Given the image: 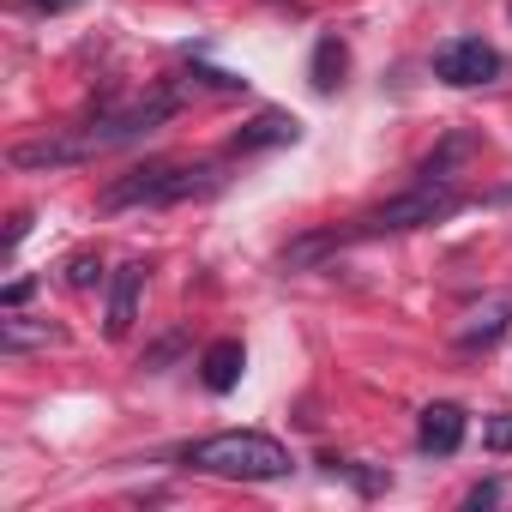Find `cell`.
<instances>
[{
    "label": "cell",
    "mask_w": 512,
    "mask_h": 512,
    "mask_svg": "<svg viewBox=\"0 0 512 512\" xmlns=\"http://www.w3.org/2000/svg\"><path fill=\"white\" fill-rule=\"evenodd\" d=\"M187 464L205 470V476H229V482H278L290 476V446L272 440V434H253V428H229V434H211V440H193L187 446Z\"/></svg>",
    "instance_id": "1"
},
{
    "label": "cell",
    "mask_w": 512,
    "mask_h": 512,
    "mask_svg": "<svg viewBox=\"0 0 512 512\" xmlns=\"http://www.w3.org/2000/svg\"><path fill=\"white\" fill-rule=\"evenodd\" d=\"M217 169L211 163H145V169H127L121 181L103 187V211H133V205H181V199H205L217 193Z\"/></svg>",
    "instance_id": "2"
},
{
    "label": "cell",
    "mask_w": 512,
    "mask_h": 512,
    "mask_svg": "<svg viewBox=\"0 0 512 512\" xmlns=\"http://www.w3.org/2000/svg\"><path fill=\"white\" fill-rule=\"evenodd\" d=\"M458 205H464V199L452 193V181H416L410 193H398V199L374 205L368 217H356L344 235H350V247H356V241H380V235H410V229H422V223L452 217Z\"/></svg>",
    "instance_id": "3"
},
{
    "label": "cell",
    "mask_w": 512,
    "mask_h": 512,
    "mask_svg": "<svg viewBox=\"0 0 512 512\" xmlns=\"http://www.w3.org/2000/svg\"><path fill=\"white\" fill-rule=\"evenodd\" d=\"M175 115V91H157V97H139V103H127V109H109V115H97L91 127H79L85 139H91V151H115V145H133V139H145L151 127H163Z\"/></svg>",
    "instance_id": "4"
},
{
    "label": "cell",
    "mask_w": 512,
    "mask_h": 512,
    "mask_svg": "<svg viewBox=\"0 0 512 512\" xmlns=\"http://www.w3.org/2000/svg\"><path fill=\"white\" fill-rule=\"evenodd\" d=\"M434 79L440 85H458V91L488 85V79H500V49L482 43V37H452V43L434 49Z\"/></svg>",
    "instance_id": "5"
},
{
    "label": "cell",
    "mask_w": 512,
    "mask_h": 512,
    "mask_svg": "<svg viewBox=\"0 0 512 512\" xmlns=\"http://www.w3.org/2000/svg\"><path fill=\"white\" fill-rule=\"evenodd\" d=\"M97 151H91V139L85 133H43V139H25V145H13L7 151V163L19 169V175H49V169H79V163H91Z\"/></svg>",
    "instance_id": "6"
},
{
    "label": "cell",
    "mask_w": 512,
    "mask_h": 512,
    "mask_svg": "<svg viewBox=\"0 0 512 512\" xmlns=\"http://www.w3.org/2000/svg\"><path fill=\"white\" fill-rule=\"evenodd\" d=\"M139 296H145V266H139V260L115 266V278H109V320H103L109 338H127V332H133V320H139Z\"/></svg>",
    "instance_id": "7"
},
{
    "label": "cell",
    "mask_w": 512,
    "mask_h": 512,
    "mask_svg": "<svg viewBox=\"0 0 512 512\" xmlns=\"http://www.w3.org/2000/svg\"><path fill=\"white\" fill-rule=\"evenodd\" d=\"M416 446H422L428 458H452V452L464 446V410H458V404H428V410L416 416Z\"/></svg>",
    "instance_id": "8"
},
{
    "label": "cell",
    "mask_w": 512,
    "mask_h": 512,
    "mask_svg": "<svg viewBox=\"0 0 512 512\" xmlns=\"http://www.w3.org/2000/svg\"><path fill=\"white\" fill-rule=\"evenodd\" d=\"M302 139V121L296 115H278V109H266V115H253L235 139H229V151L235 157H253V151H272V145H296Z\"/></svg>",
    "instance_id": "9"
},
{
    "label": "cell",
    "mask_w": 512,
    "mask_h": 512,
    "mask_svg": "<svg viewBox=\"0 0 512 512\" xmlns=\"http://www.w3.org/2000/svg\"><path fill=\"white\" fill-rule=\"evenodd\" d=\"M506 332H512V296H494L458 326V350H494Z\"/></svg>",
    "instance_id": "10"
},
{
    "label": "cell",
    "mask_w": 512,
    "mask_h": 512,
    "mask_svg": "<svg viewBox=\"0 0 512 512\" xmlns=\"http://www.w3.org/2000/svg\"><path fill=\"white\" fill-rule=\"evenodd\" d=\"M241 368H247V350H241V338H217V344L199 356V380H205V392H235Z\"/></svg>",
    "instance_id": "11"
},
{
    "label": "cell",
    "mask_w": 512,
    "mask_h": 512,
    "mask_svg": "<svg viewBox=\"0 0 512 512\" xmlns=\"http://www.w3.org/2000/svg\"><path fill=\"white\" fill-rule=\"evenodd\" d=\"M344 247H350L344 229H308V235H296L284 247V272H314L320 260H332V253H344Z\"/></svg>",
    "instance_id": "12"
},
{
    "label": "cell",
    "mask_w": 512,
    "mask_h": 512,
    "mask_svg": "<svg viewBox=\"0 0 512 512\" xmlns=\"http://www.w3.org/2000/svg\"><path fill=\"white\" fill-rule=\"evenodd\" d=\"M61 344V326L49 320H31V314H13V320H0V350L7 356H25V350H49Z\"/></svg>",
    "instance_id": "13"
},
{
    "label": "cell",
    "mask_w": 512,
    "mask_h": 512,
    "mask_svg": "<svg viewBox=\"0 0 512 512\" xmlns=\"http://www.w3.org/2000/svg\"><path fill=\"white\" fill-rule=\"evenodd\" d=\"M470 151H476V133H446V139H440V151H428V157H422V175H416V181H452V169H458Z\"/></svg>",
    "instance_id": "14"
},
{
    "label": "cell",
    "mask_w": 512,
    "mask_h": 512,
    "mask_svg": "<svg viewBox=\"0 0 512 512\" xmlns=\"http://www.w3.org/2000/svg\"><path fill=\"white\" fill-rule=\"evenodd\" d=\"M344 67H350V49H344L338 37H320V43H314V67H308L314 91H338V85H344Z\"/></svg>",
    "instance_id": "15"
},
{
    "label": "cell",
    "mask_w": 512,
    "mask_h": 512,
    "mask_svg": "<svg viewBox=\"0 0 512 512\" xmlns=\"http://www.w3.org/2000/svg\"><path fill=\"white\" fill-rule=\"evenodd\" d=\"M103 278V260H97V253H73V260H67V284L73 290H91Z\"/></svg>",
    "instance_id": "16"
},
{
    "label": "cell",
    "mask_w": 512,
    "mask_h": 512,
    "mask_svg": "<svg viewBox=\"0 0 512 512\" xmlns=\"http://www.w3.org/2000/svg\"><path fill=\"white\" fill-rule=\"evenodd\" d=\"M482 446L488 452H512V410H500V416L482 422Z\"/></svg>",
    "instance_id": "17"
},
{
    "label": "cell",
    "mask_w": 512,
    "mask_h": 512,
    "mask_svg": "<svg viewBox=\"0 0 512 512\" xmlns=\"http://www.w3.org/2000/svg\"><path fill=\"white\" fill-rule=\"evenodd\" d=\"M31 290H37V278H13L0 302H7V308H25V302H31Z\"/></svg>",
    "instance_id": "18"
},
{
    "label": "cell",
    "mask_w": 512,
    "mask_h": 512,
    "mask_svg": "<svg viewBox=\"0 0 512 512\" xmlns=\"http://www.w3.org/2000/svg\"><path fill=\"white\" fill-rule=\"evenodd\" d=\"M494 500H500V482H482V488L464 494V506H494Z\"/></svg>",
    "instance_id": "19"
},
{
    "label": "cell",
    "mask_w": 512,
    "mask_h": 512,
    "mask_svg": "<svg viewBox=\"0 0 512 512\" xmlns=\"http://www.w3.org/2000/svg\"><path fill=\"white\" fill-rule=\"evenodd\" d=\"M25 229H31V211H19V217H13V229H7V247H19V241H25Z\"/></svg>",
    "instance_id": "20"
},
{
    "label": "cell",
    "mask_w": 512,
    "mask_h": 512,
    "mask_svg": "<svg viewBox=\"0 0 512 512\" xmlns=\"http://www.w3.org/2000/svg\"><path fill=\"white\" fill-rule=\"evenodd\" d=\"M488 199H494V205H512V187H500V193H488Z\"/></svg>",
    "instance_id": "21"
},
{
    "label": "cell",
    "mask_w": 512,
    "mask_h": 512,
    "mask_svg": "<svg viewBox=\"0 0 512 512\" xmlns=\"http://www.w3.org/2000/svg\"><path fill=\"white\" fill-rule=\"evenodd\" d=\"M506 13H512V7H506Z\"/></svg>",
    "instance_id": "22"
}]
</instances>
